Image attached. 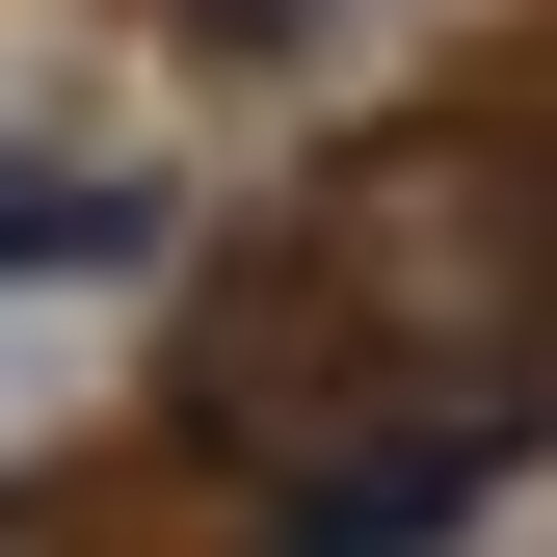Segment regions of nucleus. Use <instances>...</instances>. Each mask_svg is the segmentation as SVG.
<instances>
[{
	"mask_svg": "<svg viewBox=\"0 0 557 557\" xmlns=\"http://www.w3.org/2000/svg\"><path fill=\"white\" fill-rule=\"evenodd\" d=\"M531 319H557V160L478 133V107H425V133H345L319 160V213L213 319V398L319 372V398H398V425H478Z\"/></svg>",
	"mask_w": 557,
	"mask_h": 557,
	"instance_id": "obj_1",
	"label": "nucleus"
}]
</instances>
